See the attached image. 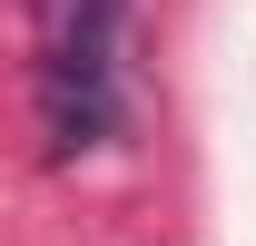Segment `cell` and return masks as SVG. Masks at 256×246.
Listing matches in <instances>:
<instances>
[{"label":"cell","instance_id":"6da1fadb","mask_svg":"<svg viewBox=\"0 0 256 246\" xmlns=\"http://www.w3.org/2000/svg\"><path fill=\"white\" fill-rule=\"evenodd\" d=\"M118 10L128 0H50V40H40V118L50 148L79 158L118 128Z\"/></svg>","mask_w":256,"mask_h":246}]
</instances>
